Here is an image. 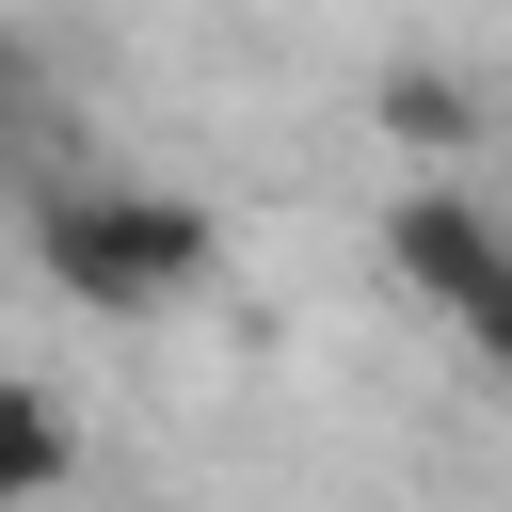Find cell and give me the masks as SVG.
Masks as SVG:
<instances>
[{
  "mask_svg": "<svg viewBox=\"0 0 512 512\" xmlns=\"http://www.w3.org/2000/svg\"><path fill=\"white\" fill-rule=\"evenodd\" d=\"M368 128L416 144V160H464V144H480V96H464L448 64H384V80H368Z\"/></svg>",
  "mask_w": 512,
  "mask_h": 512,
  "instance_id": "3",
  "label": "cell"
},
{
  "mask_svg": "<svg viewBox=\"0 0 512 512\" xmlns=\"http://www.w3.org/2000/svg\"><path fill=\"white\" fill-rule=\"evenodd\" d=\"M208 256H224V224H208L192 192H160V176H64V192H32V272H48L64 304H96V320L192 304Z\"/></svg>",
  "mask_w": 512,
  "mask_h": 512,
  "instance_id": "1",
  "label": "cell"
},
{
  "mask_svg": "<svg viewBox=\"0 0 512 512\" xmlns=\"http://www.w3.org/2000/svg\"><path fill=\"white\" fill-rule=\"evenodd\" d=\"M0 144H32V48L0 32Z\"/></svg>",
  "mask_w": 512,
  "mask_h": 512,
  "instance_id": "5",
  "label": "cell"
},
{
  "mask_svg": "<svg viewBox=\"0 0 512 512\" xmlns=\"http://www.w3.org/2000/svg\"><path fill=\"white\" fill-rule=\"evenodd\" d=\"M384 272L432 304V320H496L512 304V224L480 192H400L384 208Z\"/></svg>",
  "mask_w": 512,
  "mask_h": 512,
  "instance_id": "2",
  "label": "cell"
},
{
  "mask_svg": "<svg viewBox=\"0 0 512 512\" xmlns=\"http://www.w3.org/2000/svg\"><path fill=\"white\" fill-rule=\"evenodd\" d=\"M464 352H480V368L512 384V304H496V320H464Z\"/></svg>",
  "mask_w": 512,
  "mask_h": 512,
  "instance_id": "6",
  "label": "cell"
},
{
  "mask_svg": "<svg viewBox=\"0 0 512 512\" xmlns=\"http://www.w3.org/2000/svg\"><path fill=\"white\" fill-rule=\"evenodd\" d=\"M64 480H80V432H64V400L0 368V512H32V496H64Z\"/></svg>",
  "mask_w": 512,
  "mask_h": 512,
  "instance_id": "4",
  "label": "cell"
}]
</instances>
